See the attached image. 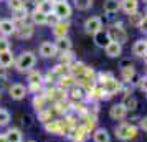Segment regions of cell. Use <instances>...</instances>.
<instances>
[{
    "label": "cell",
    "instance_id": "b9f144b4",
    "mask_svg": "<svg viewBox=\"0 0 147 142\" xmlns=\"http://www.w3.org/2000/svg\"><path fill=\"white\" fill-rule=\"evenodd\" d=\"M8 50H12L10 40L5 38V36H0V53H2V51H8Z\"/></svg>",
    "mask_w": 147,
    "mask_h": 142
},
{
    "label": "cell",
    "instance_id": "4dcf8cb0",
    "mask_svg": "<svg viewBox=\"0 0 147 142\" xmlns=\"http://www.w3.org/2000/svg\"><path fill=\"white\" fill-rule=\"evenodd\" d=\"M53 7H55L53 0H38V8L36 10L45 15H50V13H53Z\"/></svg>",
    "mask_w": 147,
    "mask_h": 142
},
{
    "label": "cell",
    "instance_id": "3957f363",
    "mask_svg": "<svg viewBox=\"0 0 147 142\" xmlns=\"http://www.w3.org/2000/svg\"><path fill=\"white\" fill-rule=\"evenodd\" d=\"M107 33H109L111 41H117V43H121V45H124V43L127 41V38H129L126 28L122 27L121 22H116L114 25H111V27L107 28Z\"/></svg>",
    "mask_w": 147,
    "mask_h": 142
},
{
    "label": "cell",
    "instance_id": "8992f818",
    "mask_svg": "<svg viewBox=\"0 0 147 142\" xmlns=\"http://www.w3.org/2000/svg\"><path fill=\"white\" fill-rule=\"evenodd\" d=\"M53 13L58 17V20H63V22L69 20L71 15H73V7L68 2H60V3H55Z\"/></svg>",
    "mask_w": 147,
    "mask_h": 142
},
{
    "label": "cell",
    "instance_id": "2e32d148",
    "mask_svg": "<svg viewBox=\"0 0 147 142\" xmlns=\"http://www.w3.org/2000/svg\"><path fill=\"white\" fill-rule=\"evenodd\" d=\"M35 33V28L32 23H23V25H20V27H17V30H15V33L20 40H30L32 36H33Z\"/></svg>",
    "mask_w": 147,
    "mask_h": 142
},
{
    "label": "cell",
    "instance_id": "d6986e66",
    "mask_svg": "<svg viewBox=\"0 0 147 142\" xmlns=\"http://www.w3.org/2000/svg\"><path fill=\"white\" fill-rule=\"evenodd\" d=\"M15 30H17V27L12 22V18H2L0 20V35L2 36L8 38V36H12L15 33Z\"/></svg>",
    "mask_w": 147,
    "mask_h": 142
},
{
    "label": "cell",
    "instance_id": "74e56055",
    "mask_svg": "<svg viewBox=\"0 0 147 142\" xmlns=\"http://www.w3.org/2000/svg\"><path fill=\"white\" fill-rule=\"evenodd\" d=\"M38 8V0H23V10L27 12L28 15L35 12Z\"/></svg>",
    "mask_w": 147,
    "mask_h": 142
},
{
    "label": "cell",
    "instance_id": "9c48e42d",
    "mask_svg": "<svg viewBox=\"0 0 147 142\" xmlns=\"http://www.w3.org/2000/svg\"><path fill=\"white\" fill-rule=\"evenodd\" d=\"M66 98L69 102H80L86 101V88H83L80 84H74L73 88H69L66 91Z\"/></svg>",
    "mask_w": 147,
    "mask_h": 142
},
{
    "label": "cell",
    "instance_id": "d590c367",
    "mask_svg": "<svg viewBox=\"0 0 147 142\" xmlns=\"http://www.w3.org/2000/svg\"><path fill=\"white\" fill-rule=\"evenodd\" d=\"M58 56H60V65H63V66H66V68H68V65H69L71 61L76 60L73 50H71V51H65V53H58Z\"/></svg>",
    "mask_w": 147,
    "mask_h": 142
},
{
    "label": "cell",
    "instance_id": "ac0fdd59",
    "mask_svg": "<svg viewBox=\"0 0 147 142\" xmlns=\"http://www.w3.org/2000/svg\"><path fill=\"white\" fill-rule=\"evenodd\" d=\"M93 40H94V45L98 48H104L107 46V43L111 41V38H109V33H107L106 28H102V30H99V32H96V33L93 35Z\"/></svg>",
    "mask_w": 147,
    "mask_h": 142
},
{
    "label": "cell",
    "instance_id": "8fae6325",
    "mask_svg": "<svg viewBox=\"0 0 147 142\" xmlns=\"http://www.w3.org/2000/svg\"><path fill=\"white\" fill-rule=\"evenodd\" d=\"M83 28H84V32L89 35H94L96 32H99V30H102V18L101 17H89V18H86L84 20V25H83Z\"/></svg>",
    "mask_w": 147,
    "mask_h": 142
},
{
    "label": "cell",
    "instance_id": "681fc988",
    "mask_svg": "<svg viewBox=\"0 0 147 142\" xmlns=\"http://www.w3.org/2000/svg\"><path fill=\"white\" fill-rule=\"evenodd\" d=\"M27 142H36V141H27Z\"/></svg>",
    "mask_w": 147,
    "mask_h": 142
},
{
    "label": "cell",
    "instance_id": "1f68e13d",
    "mask_svg": "<svg viewBox=\"0 0 147 142\" xmlns=\"http://www.w3.org/2000/svg\"><path fill=\"white\" fill-rule=\"evenodd\" d=\"M55 116L53 112L50 111V108H45V109H41V111H38L36 112V119H38V122H41V124H47L48 121H51Z\"/></svg>",
    "mask_w": 147,
    "mask_h": 142
},
{
    "label": "cell",
    "instance_id": "f1b7e54d",
    "mask_svg": "<svg viewBox=\"0 0 147 142\" xmlns=\"http://www.w3.org/2000/svg\"><path fill=\"white\" fill-rule=\"evenodd\" d=\"M121 104H122V106L126 108L127 112H134L136 109L139 108V101H137V99H136V98H134L132 94L124 96V98H122V101H121Z\"/></svg>",
    "mask_w": 147,
    "mask_h": 142
},
{
    "label": "cell",
    "instance_id": "ba28073f",
    "mask_svg": "<svg viewBox=\"0 0 147 142\" xmlns=\"http://www.w3.org/2000/svg\"><path fill=\"white\" fill-rule=\"evenodd\" d=\"M101 88H102V91H104L109 98H113V96H116V94H119L121 93L122 83H121V79H117L116 76H113V78L107 79L104 84H101Z\"/></svg>",
    "mask_w": 147,
    "mask_h": 142
},
{
    "label": "cell",
    "instance_id": "7402d4cb",
    "mask_svg": "<svg viewBox=\"0 0 147 142\" xmlns=\"http://www.w3.org/2000/svg\"><path fill=\"white\" fill-rule=\"evenodd\" d=\"M104 53L109 58H121V55H122V45L117 43V41H109L107 46L104 48Z\"/></svg>",
    "mask_w": 147,
    "mask_h": 142
},
{
    "label": "cell",
    "instance_id": "cb8c5ba5",
    "mask_svg": "<svg viewBox=\"0 0 147 142\" xmlns=\"http://www.w3.org/2000/svg\"><path fill=\"white\" fill-rule=\"evenodd\" d=\"M47 96H45V93H43V89H41L40 93H36V94H33V99H32V106H33L35 112H38V111H41V109L47 108Z\"/></svg>",
    "mask_w": 147,
    "mask_h": 142
},
{
    "label": "cell",
    "instance_id": "ab89813d",
    "mask_svg": "<svg viewBox=\"0 0 147 142\" xmlns=\"http://www.w3.org/2000/svg\"><path fill=\"white\" fill-rule=\"evenodd\" d=\"M136 89H139L142 94L147 93V76L146 75H140L139 81H137V84H136Z\"/></svg>",
    "mask_w": 147,
    "mask_h": 142
},
{
    "label": "cell",
    "instance_id": "d4e9b609",
    "mask_svg": "<svg viewBox=\"0 0 147 142\" xmlns=\"http://www.w3.org/2000/svg\"><path fill=\"white\" fill-rule=\"evenodd\" d=\"M119 7L126 15H131L139 10V0H119Z\"/></svg>",
    "mask_w": 147,
    "mask_h": 142
},
{
    "label": "cell",
    "instance_id": "c3c4849f",
    "mask_svg": "<svg viewBox=\"0 0 147 142\" xmlns=\"http://www.w3.org/2000/svg\"><path fill=\"white\" fill-rule=\"evenodd\" d=\"M55 3H60V2H68V0H53Z\"/></svg>",
    "mask_w": 147,
    "mask_h": 142
},
{
    "label": "cell",
    "instance_id": "7bdbcfd3",
    "mask_svg": "<svg viewBox=\"0 0 147 142\" xmlns=\"http://www.w3.org/2000/svg\"><path fill=\"white\" fill-rule=\"evenodd\" d=\"M136 126H137V129H139V132H140V131H142V132H146V131H147V119H146V117H139L137 122H136Z\"/></svg>",
    "mask_w": 147,
    "mask_h": 142
},
{
    "label": "cell",
    "instance_id": "f6af8a7d",
    "mask_svg": "<svg viewBox=\"0 0 147 142\" xmlns=\"http://www.w3.org/2000/svg\"><path fill=\"white\" fill-rule=\"evenodd\" d=\"M5 71H7V69H2V68H0V84H5V83H7V79H8Z\"/></svg>",
    "mask_w": 147,
    "mask_h": 142
},
{
    "label": "cell",
    "instance_id": "9a60e30c",
    "mask_svg": "<svg viewBox=\"0 0 147 142\" xmlns=\"http://www.w3.org/2000/svg\"><path fill=\"white\" fill-rule=\"evenodd\" d=\"M91 139L93 142H113V137L106 127H96L91 132Z\"/></svg>",
    "mask_w": 147,
    "mask_h": 142
},
{
    "label": "cell",
    "instance_id": "4316f807",
    "mask_svg": "<svg viewBox=\"0 0 147 142\" xmlns=\"http://www.w3.org/2000/svg\"><path fill=\"white\" fill-rule=\"evenodd\" d=\"M102 8H104V13H106L107 17H113L114 13H117V12L121 10L119 0H104Z\"/></svg>",
    "mask_w": 147,
    "mask_h": 142
},
{
    "label": "cell",
    "instance_id": "7a4b0ae2",
    "mask_svg": "<svg viewBox=\"0 0 147 142\" xmlns=\"http://www.w3.org/2000/svg\"><path fill=\"white\" fill-rule=\"evenodd\" d=\"M13 66L18 73H28V71H32V69H35V66H36V55H35L33 51H30V50H23V51L15 58Z\"/></svg>",
    "mask_w": 147,
    "mask_h": 142
},
{
    "label": "cell",
    "instance_id": "5b68a950",
    "mask_svg": "<svg viewBox=\"0 0 147 142\" xmlns=\"http://www.w3.org/2000/svg\"><path fill=\"white\" fill-rule=\"evenodd\" d=\"M65 137H66L69 142H88L89 141V137H91V134L86 132V131L78 124V126H74V127L71 129Z\"/></svg>",
    "mask_w": 147,
    "mask_h": 142
},
{
    "label": "cell",
    "instance_id": "83f0119b",
    "mask_svg": "<svg viewBox=\"0 0 147 142\" xmlns=\"http://www.w3.org/2000/svg\"><path fill=\"white\" fill-rule=\"evenodd\" d=\"M5 137H7V142H22L23 141V134L18 127H8L5 131Z\"/></svg>",
    "mask_w": 147,
    "mask_h": 142
},
{
    "label": "cell",
    "instance_id": "4fadbf2b",
    "mask_svg": "<svg viewBox=\"0 0 147 142\" xmlns=\"http://www.w3.org/2000/svg\"><path fill=\"white\" fill-rule=\"evenodd\" d=\"M43 129L47 131L48 134H51V135L65 137V132H63V129H61V126H60V121H58V117H53L51 121H48L47 124H43Z\"/></svg>",
    "mask_w": 147,
    "mask_h": 142
},
{
    "label": "cell",
    "instance_id": "44dd1931",
    "mask_svg": "<svg viewBox=\"0 0 147 142\" xmlns=\"http://www.w3.org/2000/svg\"><path fill=\"white\" fill-rule=\"evenodd\" d=\"M86 66H88V65H84L83 61L74 60V61H71V63L68 65L66 71H68V73H69L71 76H73V78H76V76H80V75H83V73H84Z\"/></svg>",
    "mask_w": 147,
    "mask_h": 142
},
{
    "label": "cell",
    "instance_id": "60d3db41",
    "mask_svg": "<svg viewBox=\"0 0 147 142\" xmlns=\"http://www.w3.org/2000/svg\"><path fill=\"white\" fill-rule=\"evenodd\" d=\"M7 7L10 8L12 12L22 10V8H23V0H7Z\"/></svg>",
    "mask_w": 147,
    "mask_h": 142
},
{
    "label": "cell",
    "instance_id": "277c9868",
    "mask_svg": "<svg viewBox=\"0 0 147 142\" xmlns=\"http://www.w3.org/2000/svg\"><path fill=\"white\" fill-rule=\"evenodd\" d=\"M8 96H10V99H13V101H23L28 96V89H27V86L22 84V83H12V84L8 86Z\"/></svg>",
    "mask_w": 147,
    "mask_h": 142
},
{
    "label": "cell",
    "instance_id": "5bb4252c",
    "mask_svg": "<svg viewBox=\"0 0 147 142\" xmlns=\"http://www.w3.org/2000/svg\"><path fill=\"white\" fill-rule=\"evenodd\" d=\"M55 48L58 53H65V51H71L73 50V41L69 36H61V38H55L53 41Z\"/></svg>",
    "mask_w": 147,
    "mask_h": 142
},
{
    "label": "cell",
    "instance_id": "f35d334b",
    "mask_svg": "<svg viewBox=\"0 0 147 142\" xmlns=\"http://www.w3.org/2000/svg\"><path fill=\"white\" fill-rule=\"evenodd\" d=\"M50 73H51V75L58 79L60 76H63L65 73H68V71H66V66H63V65H60V63H58V65H55V66L50 69Z\"/></svg>",
    "mask_w": 147,
    "mask_h": 142
},
{
    "label": "cell",
    "instance_id": "d6a6232c",
    "mask_svg": "<svg viewBox=\"0 0 147 142\" xmlns=\"http://www.w3.org/2000/svg\"><path fill=\"white\" fill-rule=\"evenodd\" d=\"M144 20H146V13H140L139 10L129 15V23H131L132 27H136V28H139L140 23H142Z\"/></svg>",
    "mask_w": 147,
    "mask_h": 142
},
{
    "label": "cell",
    "instance_id": "e575fe53",
    "mask_svg": "<svg viewBox=\"0 0 147 142\" xmlns=\"http://www.w3.org/2000/svg\"><path fill=\"white\" fill-rule=\"evenodd\" d=\"M94 0H73V5L74 8H78L80 12H86L89 8L93 7Z\"/></svg>",
    "mask_w": 147,
    "mask_h": 142
},
{
    "label": "cell",
    "instance_id": "836d02e7",
    "mask_svg": "<svg viewBox=\"0 0 147 142\" xmlns=\"http://www.w3.org/2000/svg\"><path fill=\"white\" fill-rule=\"evenodd\" d=\"M10 122H12V114H10V111L5 109V108H0V127H7Z\"/></svg>",
    "mask_w": 147,
    "mask_h": 142
},
{
    "label": "cell",
    "instance_id": "7c38bea8",
    "mask_svg": "<svg viewBox=\"0 0 147 142\" xmlns=\"http://www.w3.org/2000/svg\"><path fill=\"white\" fill-rule=\"evenodd\" d=\"M127 114H129V112L126 111V108H124L121 102H116V104H113V106L109 108V117H111L113 121H119V122L126 121Z\"/></svg>",
    "mask_w": 147,
    "mask_h": 142
},
{
    "label": "cell",
    "instance_id": "7dc6e473",
    "mask_svg": "<svg viewBox=\"0 0 147 142\" xmlns=\"http://www.w3.org/2000/svg\"><path fill=\"white\" fill-rule=\"evenodd\" d=\"M23 122H27V124H32V121H30V116H25V117H23Z\"/></svg>",
    "mask_w": 147,
    "mask_h": 142
},
{
    "label": "cell",
    "instance_id": "bcb514c9",
    "mask_svg": "<svg viewBox=\"0 0 147 142\" xmlns=\"http://www.w3.org/2000/svg\"><path fill=\"white\" fill-rule=\"evenodd\" d=\"M0 142H7V137H5V132H0Z\"/></svg>",
    "mask_w": 147,
    "mask_h": 142
},
{
    "label": "cell",
    "instance_id": "484cf974",
    "mask_svg": "<svg viewBox=\"0 0 147 142\" xmlns=\"http://www.w3.org/2000/svg\"><path fill=\"white\" fill-rule=\"evenodd\" d=\"M13 61H15V55L12 50L8 51H2L0 53V68L2 69H8V68L13 66Z\"/></svg>",
    "mask_w": 147,
    "mask_h": 142
},
{
    "label": "cell",
    "instance_id": "52a82bcc",
    "mask_svg": "<svg viewBox=\"0 0 147 142\" xmlns=\"http://www.w3.org/2000/svg\"><path fill=\"white\" fill-rule=\"evenodd\" d=\"M137 71H136V66H134L132 63H131V60H124L122 63H121V83H126V84H129V81L132 79V76L136 75Z\"/></svg>",
    "mask_w": 147,
    "mask_h": 142
},
{
    "label": "cell",
    "instance_id": "603a6c76",
    "mask_svg": "<svg viewBox=\"0 0 147 142\" xmlns=\"http://www.w3.org/2000/svg\"><path fill=\"white\" fill-rule=\"evenodd\" d=\"M74 84H76V81H74V78L69 75V73H65L63 76H60V78L56 79V83H55V86L65 89V91H68L69 88H73Z\"/></svg>",
    "mask_w": 147,
    "mask_h": 142
},
{
    "label": "cell",
    "instance_id": "f907efd6",
    "mask_svg": "<svg viewBox=\"0 0 147 142\" xmlns=\"http://www.w3.org/2000/svg\"><path fill=\"white\" fill-rule=\"evenodd\" d=\"M0 98H2V94H0Z\"/></svg>",
    "mask_w": 147,
    "mask_h": 142
},
{
    "label": "cell",
    "instance_id": "ee69618b",
    "mask_svg": "<svg viewBox=\"0 0 147 142\" xmlns=\"http://www.w3.org/2000/svg\"><path fill=\"white\" fill-rule=\"evenodd\" d=\"M58 22H60V20H58V17H56L55 13L47 15V25H48V27H53V25H56Z\"/></svg>",
    "mask_w": 147,
    "mask_h": 142
},
{
    "label": "cell",
    "instance_id": "8d00e7d4",
    "mask_svg": "<svg viewBox=\"0 0 147 142\" xmlns=\"http://www.w3.org/2000/svg\"><path fill=\"white\" fill-rule=\"evenodd\" d=\"M114 76V73H111V71H99V73H96V78H94V81H96V84H104V83L107 81V79H111Z\"/></svg>",
    "mask_w": 147,
    "mask_h": 142
},
{
    "label": "cell",
    "instance_id": "6da1fadb",
    "mask_svg": "<svg viewBox=\"0 0 147 142\" xmlns=\"http://www.w3.org/2000/svg\"><path fill=\"white\" fill-rule=\"evenodd\" d=\"M137 135H139L137 126L132 124V122H129V121L117 122L116 127H114V137L121 142H131V141H134Z\"/></svg>",
    "mask_w": 147,
    "mask_h": 142
},
{
    "label": "cell",
    "instance_id": "e0dca14e",
    "mask_svg": "<svg viewBox=\"0 0 147 142\" xmlns=\"http://www.w3.org/2000/svg\"><path fill=\"white\" fill-rule=\"evenodd\" d=\"M68 32H69V20H60L56 25L51 27V33H53L55 38H61V36H68Z\"/></svg>",
    "mask_w": 147,
    "mask_h": 142
},
{
    "label": "cell",
    "instance_id": "30bf717a",
    "mask_svg": "<svg viewBox=\"0 0 147 142\" xmlns=\"http://www.w3.org/2000/svg\"><path fill=\"white\" fill-rule=\"evenodd\" d=\"M38 55H40L43 60H51L58 56V51L55 48L53 41H41L40 46H38Z\"/></svg>",
    "mask_w": 147,
    "mask_h": 142
},
{
    "label": "cell",
    "instance_id": "ffe728a7",
    "mask_svg": "<svg viewBox=\"0 0 147 142\" xmlns=\"http://www.w3.org/2000/svg\"><path fill=\"white\" fill-rule=\"evenodd\" d=\"M132 55L136 56V58H146V55H147V41H146V38H139V40L134 41Z\"/></svg>",
    "mask_w": 147,
    "mask_h": 142
},
{
    "label": "cell",
    "instance_id": "f546056e",
    "mask_svg": "<svg viewBox=\"0 0 147 142\" xmlns=\"http://www.w3.org/2000/svg\"><path fill=\"white\" fill-rule=\"evenodd\" d=\"M28 18L32 20V25H33V27H35V25H38V27H43V25H47V15L41 13V12H38V10L32 12Z\"/></svg>",
    "mask_w": 147,
    "mask_h": 142
},
{
    "label": "cell",
    "instance_id": "816d5d0a",
    "mask_svg": "<svg viewBox=\"0 0 147 142\" xmlns=\"http://www.w3.org/2000/svg\"><path fill=\"white\" fill-rule=\"evenodd\" d=\"M22 142H23V141H22Z\"/></svg>",
    "mask_w": 147,
    "mask_h": 142
}]
</instances>
